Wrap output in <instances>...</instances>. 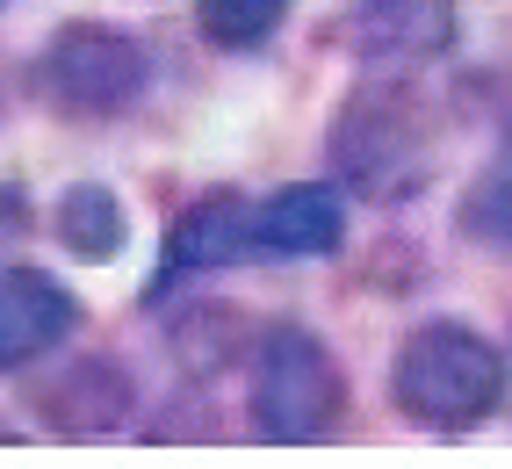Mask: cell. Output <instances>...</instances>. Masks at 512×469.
<instances>
[{"label": "cell", "mask_w": 512, "mask_h": 469, "mask_svg": "<svg viewBox=\"0 0 512 469\" xmlns=\"http://www.w3.org/2000/svg\"><path fill=\"white\" fill-rule=\"evenodd\" d=\"M22 217H29V203L15 188H0V239H8V231H22Z\"/></svg>", "instance_id": "obj_12"}, {"label": "cell", "mask_w": 512, "mask_h": 469, "mask_svg": "<svg viewBox=\"0 0 512 469\" xmlns=\"http://www.w3.org/2000/svg\"><path fill=\"white\" fill-rule=\"evenodd\" d=\"M123 203L109 188H94V181H80V188H65V203H58V239H65V253L73 260H116L123 253Z\"/></svg>", "instance_id": "obj_9"}, {"label": "cell", "mask_w": 512, "mask_h": 469, "mask_svg": "<svg viewBox=\"0 0 512 469\" xmlns=\"http://www.w3.org/2000/svg\"><path fill=\"white\" fill-rule=\"evenodd\" d=\"M202 37L224 44V51H253L275 37V22L289 15V0H202Z\"/></svg>", "instance_id": "obj_11"}, {"label": "cell", "mask_w": 512, "mask_h": 469, "mask_svg": "<svg viewBox=\"0 0 512 469\" xmlns=\"http://www.w3.org/2000/svg\"><path fill=\"white\" fill-rule=\"evenodd\" d=\"M253 253V203L246 195H202L195 210H181V224L166 231V260H159V289H174L181 275H210V267H231Z\"/></svg>", "instance_id": "obj_7"}, {"label": "cell", "mask_w": 512, "mask_h": 469, "mask_svg": "<svg viewBox=\"0 0 512 469\" xmlns=\"http://www.w3.org/2000/svg\"><path fill=\"white\" fill-rule=\"evenodd\" d=\"M347 239V210L325 181H296L282 195H267L253 210V253H275V260H325Z\"/></svg>", "instance_id": "obj_8"}, {"label": "cell", "mask_w": 512, "mask_h": 469, "mask_svg": "<svg viewBox=\"0 0 512 469\" xmlns=\"http://www.w3.org/2000/svg\"><path fill=\"white\" fill-rule=\"evenodd\" d=\"M462 231H469L476 246L512 253V130H505L498 159L484 166V181H476V188L462 195Z\"/></svg>", "instance_id": "obj_10"}, {"label": "cell", "mask_w": 512, "mask_h": 469, "mask_svg": "<svg viewBox=\"0 0 512 469\" xmlns=\"http://www.w3.org/2000/svg\"><path fill=\"white\" fill-rule=\"evenodd\" d=\"M73 325H80L73 289H58L51 275H37V267L0 275V376H8V368H29L58 340H73Z\"/></svg>", "instance_id": "obj_6"}, {"label": "cell", "mask_w": 512, "mask_h": 469, "mask_svg": "<svg viewBox=\"0 0 512 469\" xmlns=\"http://www.w3.org/2000/svg\"><path fill=\"white\" fill-rule=\"evenodd\" d=\"M390 397L426 433H469L505 405V354L484 332H469L455 318H433L397 347Z\"/></svg>", "instance_id": "obj_1"}, {"label": "cell", "mask_w": 512, "mask_h": 469, "mask_svg": "<svg viewBox=\"0 0 512 469\" xmlns=\"http://www.w3.org/2000/svg\"><path fill=\"white\" fill-rule=\"evenodd\" d=\"M145 80H152L145 44L109 22H73L44 51V94L73 116H116L145 94Z\"/></svg>", "instance_id": "obj_4"}, {"label": "cell", "mask_w": 512, "mask_h": 469, "mask_svg": "<svg viewBox=\"0 0 512 469\" xmlns=\"http://www.w3.org/2000/svg\"><path fill=\"white\" fill-rule=\"evenodd\" d=\"M332 166L347 174L361 195H404L426 174V116L412 109V94L397 87H368L354 94L332 123Z\"/></svg>", "instance_id": "obj_3"}, {"label": "cell", "mask_w": 512, "mask_h": 469, "mask_svg": "<svg viewBox=\"0 0 512 469\" xmlns=\"http://www.w3.org/2000/svg\"><path fill=\"white\" fill-rule=\"evenodd\" d=\"M339 44L368 65H433L455 44V8L448 0H347Z\"/></svg>", "instance_id": "obj_5"}, {"label": "cell", "mask_w": 512, "mask_h": 469, "mask_svg": "<svg viewBox=\"0 0 512 469\" xmlns=\"http://www.w3.org/2000/svg\"><path fill=\"white\" fill-rule=\"evenodd\" d=\"M339 405H347V383H339V361L325 354L318 332L303 325H275L260 340L253 361V426L267 441H325L339 426Z\"/></svg>", "instance_id": "obj_2"}]
</instances>
